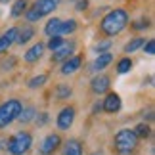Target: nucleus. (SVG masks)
Wrapping results in <instances>:
<instances>
[{"mask_svg":"<svg viewBox=\"0 0 155 155\" xmlns=\"http://www.w3.org/2000/svg\"><path fill=\"white\" fill-rule=\"evenodd\" d=\"M96 111H102V104H96V105H94V113H96Z\"/></svg>","mask_w":155,"mask_h":155,"instance_id":"33","label":"nucleus"},{"mask_svg":"<svg viewBox=\"0 0 155 155\" xmlns=\"http://www.w3.org/2000/svg\"><path fill=\"white\" fill-rule=\"evenodd\" d=\"M31 144H33V136L29 132H23L21 130V132H17V134H14L10 138L8 151L12 155H25L29 151V147H31Z\"/></svg>","mask_w":155,"mask_h":155,"instance_id":"3","label":"nucleus"},{"mask_svg":"<svg viewBox=\"0 0 155 155\" xmlns=\"http://www.w3.org/2000/svg\"><path fill=\"white\" fill-rule=\"evenodd\" d=\"M144 42H146V38L144 37H134L132 40H130V42H127V46H124V52H136L138 48H142V46H144Z\"/></svg>","mask_w":155,"mask_h":155,"instance_id":"19","label":"nucleus"},{"mask_svg":"<svg viewBox=\"0 0 155 155\" xmlns=\"http://www.w3.org/2000/svg\"><path fill=\"white\" fill-rule=\"evenodd\" d=\"M61 155H82V146H81V142H77V140H69L67 144H65Z\"/></svg>","mask_w":155,"mask_h":155,"instance_id":"16","label":"nucleus"},{"mask_svg":"<svg viewBox=\"0 0 155 155\" xmlns=\"http://www.w3.org/2000/svg\"><path fill=\"white\" fill-rule=\"evenodd\" d=\"M10 2V0H0V4H8Z\"/></svg>","mask_w":155,"mask_h":155,"instance_id":"34","label":"nucleus"},{"mask_svg":"<svg viewBox=\"0 0 155 155\" xmlns=\"http://www.w3.org/2000/svg\"><path fill=\"white\" fill-rule=\"evenodd\" d=\"M86 4H88V0H79V2H77V10H79V12L86 10Z\"/></svg>","mask_w":155,"mask_h":155,"instance_id":"31","label":"nucleus"},{"mask_svg":"<svg viewBox=\"0 0 155 155\" xmlns=\"http://www.w3.org/2000/svg\"><path fill=\"white\" fill-rule=\"evenodd\" d=\"M109 48H111V42H109V40H104V42H100L96 46V52H98V56H100V54H107Z\"/></svg>","mask_w":155,"mask_h":155,"instance_id":"27","label":"nucleus"},{"mask_svg":"<svg viewBox=\"0 0 155 155\" xmlns=\"http://www.w3.org/2000/svg\"><path fill=\"white\" fill-rule=\"evenodd\" d=\"M61 144V138H59L58 134H48L46 138L42 140V144H40V153L42 155H50V153H54L58 150V146Z\"/></svg>","mask_w":155,"mask_h":155,"instance_id":"7","label":"nucleus"},{"mask_svg":"<svg viewBox=\"0 0 155 155\" xmlns=\"http://www.w3.org/2000/svg\"><path fill=\"white\" fill-rule=\"evenodd\" d=\"M65 42V40L61 38V37H59V35H56V37H50V40H48V48L54 52V50H58L59 48V46H61Z\"/></svg>","mask_w":155,"mask_h":155,"instance_id":"26","label":"nucleus"},{"mask_svg":"<svg viewBox=\"0 0 155 155\" xmlns=\"http://www.w3.org/2000/svg\"><path fill=\"white\" fill-rule=\"evenodd\" d=\"M111 61H113V56H111L109 52H107V54H100V56L94 59V63H92L90 69H92V71H104Z\"/></svg>","mask_w":155,"mask_h":155,"instance_id":"14","label":"nucleus"},{"mask_svg":"<svg viewBox=\"0 0 155 155\" xmlns=\"http://www.w3.org/2000/svg\"><path fill=\"white\" fill-rule=\"evenodd\" d=\"M46 81H48V77H46V75H38V77H33V79L29 81V88H38V86H42Z\"/></svg>","mask_w":155,"mask_h":155,"instance_id":"25","label":"nucleus"},{"mask_svg":"<svg viewBox=\"0 0 155 155\" xmlns=\"http://www.w3.org/2000/svg\"><path fill=\"white\" fill-rule=\"evenodd\" d=\"M81 63H82V59H81L79 56L67 58V59L63 61V65H61V75H71V73H75V71H79Z\"/></svg>","mask_w":155,"mask_h":155,"instance_id":"12","label":"nucleus"},{"mask_svg":"<svg viewBox=\"0 0 155 155\" xmlns=\"http://www.w3.org/2000/svg\"><path fill=\"white\" fill-rule=\"evenodd\" d=\"M73 121H75V109L73 107H63V109L59 111L56 123H58L59 130H69L71 124H73Z\"/></svg>","mask_w":155,"mask_h":155,"instance_id":"5","label":"nucleus"},{"mask_svg":"<svg viewBox=\"0 0 155 155\" xmlns=\"http://www.w3.org/2000/svg\"><path fill=\"white\" fill-rule=\"evenodd\" d=\"M121 96L115 92H111V94H107V98L104 100V104H102V109L105 113H117L119 109H121Z\"/></svg>","mask_w":155,"mask_h":155,"instance_id":"8","label":"nucleus"},{"mask_svg":"<svg viewBox=\"0 0 155 155\" xmlns=\"http://www.w3.org/2000/svg\"><path fill=\"white\" fill-rule=\"evenodd\" d=\"M132 132L136 134V138H147V136H150V124H146V123H140L138 127H136Z\"/></svg>","mask_w":155,"mask_h":155,"instance_id":"23","label":"nucleus"},{"mask_svg":"<svg viewBox=\"0 0 155 155\" xmlns=\"http://www.w3.org/2000/svg\"><path fill=\"white\" fill-rule=\"evenodd\" d=\"M17 33H19V29H17V27H10L8 31H6V33L2 35V37H0V54L6 52V50H8L12 44L15 42Z\"/></svg>","mask_w":155,"mask_h":155,"instance_id":"9","label":"nucleus"},{"mask_svg":"<svg viewBox=\"0 0 155 155\" xmlns=\"http://www.w3.org/2000/svg\"><path fill=\"white\" fill-rule=\"evenodd\" d=\"M144 52L147 54V56H153L155 54V40H147V42H144Z\"/></svg>","mask_w":155,"mask_h":155,"instance_id":"28","label":"nucleus"},{"mask_svg":"<svg viewBox=\"0 0 155 155\" xmlns=\"http://www.w3.org/2000/svg\"><path fill=\"white\" fill-rule=\"evenodd\" d=\"M35 119H37V121H38L40 124H44L46 121H48V115H46V113H40V117L37 115V117H35Z\"/></svg>","mask_w":155,"mask_h":155,"instance_id":"32","label":"nucleus"},{"mask_svg":"<svg viewBox=\"0 0 155 155\" xmlns=\"http://www.w3.org/2000/svg\"><path fill=\"white\" fill-rule=\"evenodd\" d=\"M23 109V105L19 100H8L0 105V128L8 127L12 121H15L19 117V113Z\"/></svg>","mask_w":155,"mask_h":155,"instance_id":"2","label":"nucleus"},{"mask_svg":"<svg viewBox=\"0 0 155 155\" xmlns=\"http://www.w3.org/2000/svg\"><path fill=\"white\" fill-rule=\"evenodd\" d=\"M59 2H61V0H37V2L33 4V10L37 12L40 17H42V15L52 14V12L58 8V4H59Z\"/></svg>","mask_w":155,"mask_h":155,"instance_id":"6","label":"nucleus"},{"mask_svg":"<svg viewBox=\"0 0 155 155\" xmlns=\"http://www.w3.org/2000/svg\"><path fill=\"white\" fill-rule=\"evenodd\" d=\"M35 37V29L31 27V25H27V27H23L19 33H17V38H15V42L17 44H25V42H29Z\"/></svg>","mask_w":155,"mask_h":155,"instance_id":"17","label":"nucleus"},{"mask_svg":"<svg viewBox=\"0 0 155 155\" xmlns=\"http://www.w3.org/2000/svg\"><path fill=\"white\" fill-rule=\"evenodd\" d=\"M73 50H75V42H63L58 50H54L52 59H54V61H61V59H67V58H71Z\"/></svg>","mask_w":155,"mask_h":155,"instance_id":"10","label":"nucleus"},{"mask_svg":"<svg viewBox=\"0 0 155 155\" xmlns=\"http://www.w3.org/2000/svg\"><path fill=\"white\" fill-rule=\"evenodd\" d=\"M132 69V59L130 58H123V59H119V63H117V73H128V71Z\"/></svg>","mask_w":155,"mask_h":155,"instance_id":"22","label":"nucleus"},{"mask_svg":"<svg viewBox=\"0 0 155 155\" xmlns=\"http://www.w3.org/2000/svg\"><path fill=\"white\" fill-rule=\"evenodd\" d=\"M77 31V21L75 19H69V21H61V27H59V37L61 35H71Z\"/></svg>","mask_w":155,"mask_h":155,"instance_id":"20","label":"nucleus"},{"mask_svg":"<svg viewBox=\"0 0 155 155\" xmlns=\"http://www.w3.org/2000/svg\"><path fill=\"white\" fill-rule=\"evenodd\" d=\"M42 52H44V44L42 42H37V44H33L31 48H29L27 52H25V61H29V63H33V61H37V59L42 56Z\"/></svg>","mask_w":155,"mask_h":155,"instance_id":"13","label":"nucleus"},{"mask_svg":"<svg viewBox=\"0 0 155 155\" xmlns=\"http://www.w3.org/2000/svg\"><path fill=\"white\" fill-rule=\"evenodd\" d=\"M127 25H128V14L123 8H115L102 19L100 29H102V33L107 35V37H115V35H119Z\"/></svg>","mask_w":155,"mask_h":155,"instance_id":"1","label":"nucleus"},{"mask_svg":"<svg viewBox=\"0 0 155 155\" xmlns=\"http://www.w3.org/2000/svg\"><path fill=\"white\" fill-rule=\"evenodd\" d=\"M71 94H73V90H71V86H65V84H59L56 88V96L58 100H67Z\"/></svg>","mask_w":155,"mask_h":155,"instance_id":"24","label":"nucleus"},{"mask_svg":"<svg viewBox=\"0 0 155 155\" xmlns=\"http://www.w3.org/2000/svg\"><path fill=\"white\" fill-rule=\"evenodd\" d=\"M136 146H138V138L132 130L124 128L115 134V150L119 153H130L136 150Z\"/></svg>","mask_w":155,"mask_h":155,"instance_id":"4","label":"nucleus"},{"mask_svg":"<svg viewBox=\"0 0 155 155\" xmlns=\"http://www.w3.org/2000/svg\"><path fill=\"white\" fill-rule=\"evenodd\" d=\"M109 79H107L105 75H100V77H94L92 82H90V88H92V92L94 94H104L109 90Z\"/></svg>","mask_w":155,"mask_h":155,"instance_id":"11","label":"nucleus"},{"mask_svg":"<svg viewBox=\"0 0 155 155\" xmlns=\"http://www.w3.org/2000/svg\"><path fill=\"white\" fill-rule=\"evenodd\" d=\"M37 117V111H35V107H25V109H21V113H19V121L21 123H29V121H33V119Z\"/></svg>","mask_w":155,"mask_h":155,"instance_id":"21","label":"nucleus"},{"mask_svg":"<svg viewBox=\"0 0 155 155\" xmlns=\"http://www.w3.org/2000/svg\"><path fill=\"white\" fill-rule=\"evenodd\" d=\"M27 0H15L14 6H12V17H19L23 15V12H27Z\"/></svg>","mask_w":155,"mask_h":155,"instance_id":"18","label":"nucleus"},{"mask_svg":"<svg viewBox=\"0 0 155 155\" xmlns=\"http://www.w3.org/2000/svg\"><path fill=\"white\" fill-rule=\"evenodd\" d=\"M38 19H40V15H38L33 8L27 10V21H29V23H35V21H38Z\"/></svg>","mask_w":155,"mask_h":155,"instance_id":"30","label":"nucleus"},{"mask_svg":"<svg viewBox=\"0 0 155 155\" xmlns=\"http://www.w3.org/2000/svg\"><path fill=\"white\" fill-rule=\"evenodd\" d=\"M132 27L136 29V31H142V29H147V27H150V21H147V19H138L136 23H132Z\"/></svg>","mask_w":155,"mask_h":155,"instance_id":"29","label":"nucleus"},{"mask_svg":"<svg viewBox=\"0 0 155 155\" xmlns=\"http://www.w3.org/2000/svg\"><path fill=\"white\" fill-rule=\"evenodd\" d=\"M61 21H63V19H59V17H52V19H50L48 23H46V27H44V33L48 35V37H56V35L59 33Z\"/></svg>","mask_w":155,"mask_h":155,"instance_id":"15","label":"nucleus"}]
</instances>
